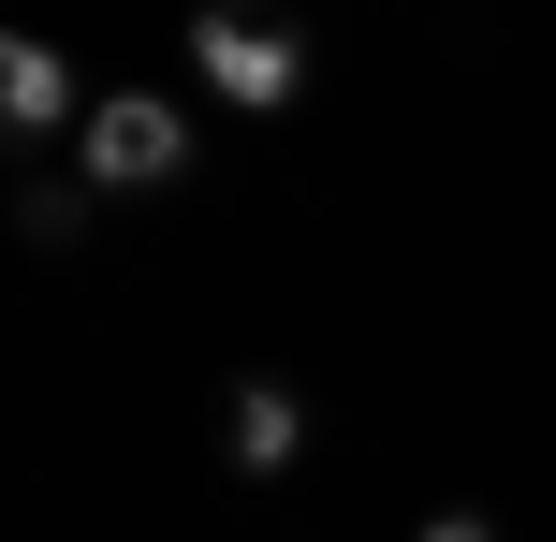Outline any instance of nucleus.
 I'll return each mask as SVG.
<instances>
[{"label": "nucleus", "mask_w": 556, "mask_h": 542, "mask_svg": "<svg viewBox=\"0 0 556 542\" xmlns=\"http://www.w3.org/2000/svg\"><path fill=\"white\" fill-rule=\"evenodd\" d=\"M0 133H74V59L45 29H0Z\"/></svg>", "instance_id": "20e7f679"}, {"label": "nucleus", "mask_w": 556, "mask_h": 542, "mask_svg": "<svg viewBox=\"0 0 556 542\" xmlns=\"http://www.w3.org/2000/svg\"><path fill=\"white\" fill-rule=\"evenodd\" d=\"M410 542H498V528H483V514H425Z\"/></svg>", "instance_id": "423d86ee"}, {"label": "nucleus", "mask_w": 556, "mask_h": 542, "mask_svg": "<svg viewBox=\"0 0 556 542\" xmlns=\"http://www.w3.org/2000/svg\"><path fill=\"white\" fill-rule=\"evenodd\" d=\"M220 455H235V484H278V469L307 455V396H293V381H235V411H220Z\"/></svg>", "instance_id": "7ed1b4c3"}, {"label": "nucleus", "mask_w": 556, "mask_h": 542, "mask_svg": "<svg viewBox=\"0 0 556 542\" xmlns=\"http://www.w3.org/2000/svg\"><path fill=\"white\" fill-rule=\"evenodd\" d=\"M74 162H88V191H162V176L191 162V117H176L162 88H103V103L74 117Z\"/></svg>", "instance_id": "f03ea898"}, {"label": "nucleus", "mask_w": 556, "mask_h": 542, "mask_svg": "<svg viewBox=\"0 0 556 542\" xmlns=\"http://www.w3.org/2000/svg\"><path fill=\"white\" fill-rule=\"evenodd\" d=\"M191 74L220 88L235 117H293L307 103V29L264 15V0H205V15H191Z\"/></svg>", "instance_id": "f257e3e1"}, {"label": "nucleus", "mask_w": 556, "mask_h": 542, "mask_svg": "<svg viewBox=\"0 0 556 542\" xmlns=\"http://www.w3.org/2000/svg\"><path fill=\"white\" fill-rule=\"evenodd\" d=\"M15 235H29V250H74V235H88V191H74V176H29V191H15Z\"/></svg>", "instance_id": "39448f33"}]
</instances>
